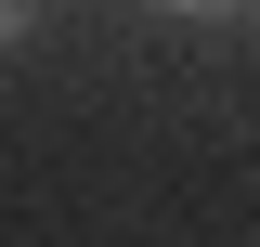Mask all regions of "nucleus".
<instances>
[{
    "label": "nucleus",
    "instance_id": "obj_2",
    "mask_svg": "<svg viewBox=\"0 0 260 247\" xmlns=\"http://www.w3.org/2000/svg\"><path fill=\"white\" fill-rule=\"evenodd\" d=\"M156 13H247V0H156Z\"/></svg>",
    "mask_w": 260,
    "mask_h": 247
},
{
    "label": "nucleus",
    "instance_id": "obj_1",
    "mask_svg": "<svg viewBox=\"0 0 260 247\" xmlns=\"http://www.w3.org/2000/svg\"><path fill=\"white\" fill-rule=\"evenodd\" d=\"M39 26V0H0V52H13V39H26Z\"/></svg>",
    "mask_w": 260,
    "mask_h": 247
}]
</instances>
